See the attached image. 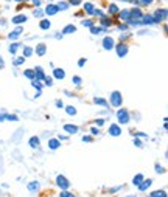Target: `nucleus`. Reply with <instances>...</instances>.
Wrapping results in <instances>:
<instances>
[{
    "label": "nucleus",
    "instance_id": "obj_37",
    "mask_svg": "<svg viewBox=\"0 0 168 197\" xmlns=\"http://www.w3.org/2000/svg\"><path fill=\"white\" fill-rule=\"evenodd\" d=\"M101 31H103V28H100V26H92L90 28L92 34H98V33H101Z\"/></svg>",
    "mask_w": 168,
    "mask_h": 197
},
{
    "label": "nucleus",
    "instance_id": "obj_15",
    "mask_svg": "<svg viewBox=\"0 0 168 197\" xmlns=\"http://www.w3.org/2000/svg\"><path fill=\"white\" fill-rule=\"evenodd\" d=\"M28 144H30V147H33V149H36V147H39V144H41V140L37 138V137H31V138H30V141H28Z\"/></svg>",
    "mask_w": 168,
    "mask_h": 197
},
{
    "label": "nucleus",
    "instance_id": "obj_19",
    "mask_svg": "<svg viewBox=\"0 0 168 197\" xmlns=\"http://www.w3.org/2000/svg\"><path fill=\"white\" fill-rule=\"evenodd\" d=\"M34 73H36V79H37V81H41V79H44V78H45L42 67H36V68H34Z\"/></svg>",
    "mask_w": 168,
    "mask_h": 197
},
{
    "label": "nucleus",
    "instance_id": "obj_9",
    "mask_svg": "<svg viewBox=\"0 0 168 197\" xmlns=\"http://www.w3.org/2000/svg\"><path fill=\"white\" fill-rule=\"evenodd\" d=\"M22 31H24V28H22V26H17V28H16L14 31H11V33H9V39H11V41H16V39H19V36L20 34H22Z\"/></svg>",
    "mask_w": 168,
    "mask_h": 197
},
{
    "label": "nucleus",
    "instance_id": "obj_6",
    "mask_svg": "<svg viewBox=\"0 0 168 197\" xmlns=\"http://www.w3.org/2000/svg\"><path fill=\"white\" fill-rule=\"evenodd\" d=\"M143 17V13L140 11L139 8H135L132 11H129V19H132V20H140Z\"/></svg>",
    "mask_w": 168,
    "mask_h": 197
},
{
    "label": "nucleus",
    "instance_id": "obj_57",
    "mask_svg": "<svg viewBox=\"0 0 168 197\" xmlns=\"http://www.w3.org/2000/svg\"><path fill=\"white\" fill-rule=\"evenodd\" d=\"M126 2H134V3H135V2H137V0H126Z\"/></svg>",
    "mask_w": 168,
    "mask_h": 197
},
{
    "label": "nucleus",
    "instance_id": "obj_16",
    "mask_svg": "<svg viewBox=\"0 0 168 197\" xmlns=\"http://www.w3.org/2000/svg\"><path fill=\"white\" fill-rule=\"evenodd\" d=\"M13 23H16V25H19V23H24V22H26V16H24V14H19V16H16V17H13Z\"/></svg>",
    "mask_w": 168,
    "mask_h": 197
},
{
    "label": "nucleus",
    "instance_id": "obj_18",
    "mask_svg": "<svg viewBox=\"0 0 168 197\" xmlns=\"http://www.w3.org/2000/svg\"><path fill=\"white\" fill-rule=\"evenodd\" d=\"M45 51H47V47L44 45V43H39V45L36 47V54L37 56H44Z\"/></svg>",
    "mask_w": 168,
    "mask_h": 197
},
{
    "label": "nucleus",
    "instance_id": "obj_42",
    "mask_svg": "<svg viewBox=\"0 0 168 197\" xmlns=\"http://www.w3.org/2000/svg\"><path fill=\"white\" fill-rule=\"evenodd\" d=\"M101 23H103V25H104V26H109V25L112 23V22H111L109 19H106V17H103V19H101Z\"/></svg>",
    "mask_w": 168,
    "mask_h": 197
},
{
    "label": "nucleus",
    "instance_id": "obj_3",
    "mask_svg": "<svg viewBox=\"0 0 168 197\" xmlns=\"http://www.w3.org/2000/svg\"><path fill=\"white\" fill-rule=\"evenodd\" d=\"M122 101H123V98H122L120 92H112V93H111V104H112V106L114 107H120Z\"/></svg>",
    "mask_w": 168,
    "mask_h": 197
},
{
    "label": "nucleus",
    "instance_id": "obj_34",
    "mask_svg": "<svg viewBox=\"0 0 168 197\" xmlns=\"http://www.w3.org/2000/svg\"><path fill=\"white\" fill-rule=\"evenodd\" d=\"M24 62H25V58L24 56H19V58L14 59V65H22Z\"/></svg>",
    "mask_w": 168,
    "mask_h": 197
},
{
    "label": "nucleus",
    "instance_id": "obj_7",
    "mask_svg": "<svg viewBox=\"0 0 168 197\" xmlns=\"http://www.w3.org/2000/svg\"><path fill=\"white\" fill-rule=\"evenodd\" d=\"M117 54L118 58H124L128 54V45L126 43H120V45H117Z\"/></svg>",
    "mask_w": 168,
    "mask_h": 197
},
{
    "label": "nucleus",
    "instance_id": "obj_54",
    "mask_svg": "<svg viewBox=\"0 0 168 197\" xmlns=\"http://www.w3.org/2000/svg\"><path fill=\"white\" fill-rule=\"evenodd\" d=\"M33 5H36V6H39V5H41V0H33Z\"/></svg>",
    "mask_w": 168,
    "mask_h": 197
},
{
    "label": "nucleus",
    "instance_id": "obj_38",
    "mask_svg": "<svg viewBox=\"0 0 168 197\" xmlns=\"http://www.w3.org/2000/svg\"><path fill=\"white\" fill-rule=\"evenodd\" d=\"M59 197H75V194L73 193H69V191H61Z\"/></svg>",
    "mask_w": 168,
    "mask_h": 197
},
{
    "label": "nucleus",
    "instance_id": "obj_28",
    "mask_svg": "<svg viewBox=\"0 0 168 197\" xmlns=\"http://www.w3.org/2000/svg\"><path fill=\"white\" fill-rule=\"evenodd\" d=\"M120 19L122 20H126V22L129 20V11L128 9H123L122 13H120Z\"/></svg>",
    "mask_w": 168,
    "mask_h": 197
},
{
    "label": "nucleus",
    "instance_id": "obj_1",
    "mask_svg": "<svg viewBox=\"0 0 168 197\" xmlns=\"http://www.w3.org/2000/svg\"><path fill=\"white\" fill-rule=\"evenodd\" d=\"M56 186H58V188H61V191H69V188H70V182L67 180L66 176L59 174V176H56Z\"/></svg>",
    "mask_w": 168,
    "mask_h": 197
},
{
    "label": "nucleus",
    "instance_id": "obj_32",
    "mask_svg": "<svg viewBox=\"0 0 168 197\" xmlns=\"http://www.w3.org/2000/svg\"><path fill=\"white\" fill-rule=\"evenodd\" d=\"M19 43H13V45L11 47H9V54H16V51H17L19 50Z\"/></svg>",
    "mask_w": 168,
    "mask_h": 197
},
{
    "label": "nucleus",
    "instance_id": "obj_31",
    "mask_svg": "<svg viewBox=\"0 0 168 197\" xmlns=\"http://www.w3.org/2000/svg\"><path fill=\"white\" fill-rule=\"evenodd\" d=\"M66 112H67V115L72 117V115H76V109H75L73 106H67L66 107Z\"/></svg>",
    "mask_w": 168,
    "mask_h": 197
},
{
    "label": "nucleus",
    "instance_id": "obj_21",
    "mask_svg": "<svg viewBox=\"0 0 168 197\" xmlns=\"http://www.w3.org/2000/svg\"><path fill=\"white\" fill-rule=\"evenodd\" d=\"M143 179H145V177H143V174H137V176L132 179V185H134V186H139V185L143 182Z\"/></svg>",
    "mask_w": 168,
    "mask_h": 197
},
{
    "label": "nucleus",
    "instance_id": "obj_45",
    "mask_svg": "<svg viewBox=\"0 0 168 197\" xmlns=\"http://www.w3.org/2000/svg\"><path fill=\"white\" fill-rule=\"evenodd\" d=\"M90 132L94 134V135H100V129H97V127H92V129H90Z\"/></svg>",
    "mask_w": 168,
    "mask_h": 197
},
{
    "label": "nucleus",
    "instance_id": "obj_56",
    "mask_svg": "<svg viewBox=\"0 0 168 197\" xmlns=\"http://www.w3.org/2000/svg\"><path fill=\"white\" fill-rule=\"evenodd\" d=\"M0 67H3V59H2V56H0Z\"/></svg>",
    "mask_w": 168,
    "mask_h": 197
},
{
    "label": "nucleus",
    "instance_id": "obj_52",
    "mask_svg": "<svg viewBox=\"0 0 168 197\" xmlns=\"http://www.w3.org/2000/svg\"><path fill=\"white\" fill-rule=\"evenodd\" d=\"M140 2H142L143 5H149L151 2H153V0H140Z\"/></svg>",
    "mask_w": 168,
    "mask_h": 197
},
{
    "label": "nucleus",
    "instance_id": "obj_36",
    "mask_svg": "<svg viewBox=\"0 0 168 197\" xmlns=\"http://www.w3.org/2000/svg\"><path fill=\"white\" fill-rule=\"evenodd\" d=\"M3 119H9V121H17V117L16 115H3Z\"/></svg>",
    "mask_w": 168,
    "mask_h": 197
},
{
    "label": "nucleus",
    "instance_id": "obj_2",
    "mask_svg": "<svg viewBox=\"0 0 168 197\" xmlns=\"http://www.w3.org/2000/svg\"><path fill=\"white\" fill-rule=\"evenodd\" d=\"M117 118H118V123L120 124H128L129 123V112L126 109H120L117 112Z\"/></svg>",
    "mask_w": 168,
    "mask_h": 197
},
{
    "label": "nucleus",
    "instance_id": "obj_20",
    "mask_svg": "<svg viewBox=\"0 0 168 197\" xmlns=\"http://www.w3.org/2000/svg\"><path fill=\"white\" fill-rule=\"evenodd\" d=\"M142 25H153L154 23V20H153V16H143L142 17Z\"/></svg>",
    "mask_w": 168,
    "mask_h": 197
},
{
    "label": "nucleus",
    "instance_id": "obj_23",
    "mask_svg": "<svg viewBox=\"0 0 168 197\" xmlns=\"http://www.w3.org/2000/svg\"><path fill=\"white\" fill-rule=\"evenodd\" d=\"M26 188H28V191H31V193H33V191H37L39 189V182H30Z\"/></svg>",
    "mask_w": 168,
    "mask_h": 197
},
{
    "label": "nucleus",
    "instance_id": "obj_5",
    "mask_svg": "<svg viewBox=\"0 0 168 197\" xmlns=\"http://www.w3.org/2000/svg\"><path fill=\"white\" fill-rule=\"evenodd\" d=\"M114 45H115V43H114V39L111 36H106L104 39H103V48H104V50H112Z\"/></svg>",
    "mask_w": 168,
    "mask_h": 197
},
{
    "label": "nucleus",
    "instance_id": "obj_33",
    "mask_svg": "<svg viewBox=\"0 0 168 197\" xmlns=\"http://www.w3.org/2000/svg\"><path fill=\"white\" fill-rule=\"evenodd\" d=\"M109 13H111V14H117V13H118V8H117L115 3L109 5Z\"/></svg>",
    "mask_w": 168,
    "mask_h": 197
},
{
    "label": "nucleus",
    "instance_id": "obj_12",
    "mask_svg": "<svg viewBox=\"0 0 168 197\" xmlns=\"http://www.w3.org/2000/svg\"><path fill=\"white\" fill-rule=\"evenodd\" d=\"M64 130H66L67 134H76L78 132V126H75V124H64Z\"/></svg>",
    "mask_w": 168,
    "mask_h": 197
},
{
    "label": "nucleus",
    "instance_id": "obj_48",
    "mask_svg": "<svg viewBox=\"0 0 168 197\" xmlns=\"http://www.w3.org/2000/svg\"><path fill=\"white\" fill-rule=\"evenodd\" d=\"M134 144H135V146H139V147H142V141H140L139 138H134Z\"/></svg>",
    "mask_w": 168,
    "mask_h": 197
},
{
    "label": "nucleus",
    "instance_id": "obj_55",
    "mask_svg": "<svg viewBox=\"0 0 168 197\" xmlns=\"http://www.w3.org/2000/svg\"><path fill=\"white\" fill-rule=\"evenodd\" d=\"M135 137H146V135L142 134V132H137V134H135Z\"/></svg>",
    "mask_w": 168,
    "mask_h": 197
},
{
    "label": "nucleus",
    "instance_id": "obj_10",
    "mask_svg": "<svg viewBox=\"0 0 168 197\" xmlns=\"http://www.w3.org/2000/svg\"><path fill=\"white\" fill-rule=\"evenodd\" d=\"M109 134L112 137H118V135H122V129H120V126L118 124H111V127H109Z\"/></svg>",
    "mask_w": 168,
    "mask_h": 197
},
{
    "label": "nucleus",
    "instance_id": "obj_8",
    "mask_svg": "<svg viewBox=\"0 0 168 197\" xmlns=\"http://www.w3.org/2000/svg\"><path fill=\"white\" fill-rule=\"evenodd\" d=\"M151 183H153V180H151V179H148V180H146V179H143V182L140 183L137 188H139V191H142V193H145V191L151 186Z\"/></svg>",
    "mask_w": 168,
    "mask_h": 197
},
{
    "label": "nucleus",
    "instance_id": "obj_14",
    "mask_svg": "<svg viewBox=\"0 0 168 197\" xmlns=\"http://www.w3.org/2000/svg\"><path fill=\"white\" fill-rule=\"evenodd\" d=\"M58 6L56 5H47V8H45V14H48V16H53V14H56L58 13Z\"/></svg>",
    "mask_w": 168,
    "mask_h": 197
},
{
    "label": "nucleus",
    "instance_id": "obj_30",
    "mask_svg": "<svg viewBox=\"0 0 168 197\" xmlns=\"http://www.w3.org/2000/svg\"><path fill=\"white\" fill-rule=\"evenodd\" d=\"M31 84H33V87H34V89H37V90H42V82H41V81H37V79H33V81H31Z\"/></svg>",
    "mask_w": 168,
    "mask_h": 197
},
{
    "label": "nucleus",
    "instance_id": "obj_49",
    "mask_svg": "<svg viewBox=\"0 0 168 197\" xmlns=\"http://www.w3.org/2000/svg\"><path fill=\"white\" fill-rule=\"evenodd\" d=\"M95 123H97V126H100V127H101V126L104 124V119H101V118H100V119H97Z\"/></svg>",
    "mask_w": 168,
    "mask_h": 197
},
{
    "label": "nucleus",
    "instance_id": "obj_11",
    "mask_svg": "<svg viewBox=\"0 0 168 197\" xmlns=\"http://www.w3.org/2000/svg\"><path fill=\"white\" fill-rule=\"evenodd\" d=\"M48 147H50L51 151H56L58 147H61V141H59L58 138H51V140H48Z\"/></svg>",
    "mask_w": 168,
    "mask_h": 197
},
{
    "label": "nucleus",
    "instance_id": "obj_43",
    "mask_svg": "<svg viewBox=\"0 0 168 197\" xmlns=\"http://www.w3.org/2000/svg\"><path fill=\"white\" fill-rule=\"evenodd\" d=\"M72 81H73V82L76 84V85L81 84V78H79V76H73V79H72Z\"/></svg>",
    "mask_w": 168,
    "mask_h": 197
},
{
    "label": "nucleus",
    "instance_id": "obj_46",
    "mask_svg": "<svg viewBox=\"0 0 168 197\" xmlns=\"http://www.w3.org/2000/svg\"><path fill=\"white\" fill-rule=\"evenodd\" d=\"M122 188H123V185H120V186H117V188L109 189V193H111V194H112V193H117V191H118V189H122Z\"/></svg>",
    "mask_w": 168,
    "mask_h": 197
},
{
    "label": "nucleus",
    "instance_id": "obj_53",
    "mask_svg": "<svg viewBox=\"0 0 168 197\" xmlns=\"http://www.w3.org/2000/svg\"><path fill=\"white\" fill-rule=\"evenodd\" d=\"M83 141H87V143H89V141H92V138H90V137H83Z\"/></svg>",
    "mask_w": 168,
    "mask_h": 197
},
{
    "label": "nucleus",
    "instance_id": "obj_50",
    "mask_svg": "<svg viewBox=\"0 0 168 197\" xmlns=\"http://www.w3.org/2000/svg\"><path fill=\"white\" fill-rule=\"evenodd\" d=\"M56 107L62 109V107H64V102H62V101H56Z\"/></svg>",
    "mask_w": 168,
    "mask_h": 197
},
{
    "label": "nucleus",
    "instance_id": "obj_25",
    "mask_svg": "<svg viewBox=\"0 0 168 197\" xmlns=\"http://www.w3.org/2000/svg\"><path fill=\"white\" fill-rule=\"evenodd\" d=\"M39 26H41L42 30H48V28H50V20L42 19V20H41V23H39Z\"/></svg>",
    "mask_w": 168,
    "mask_h": 197
},
{
    "label": "nucleus",
    "instance_id": "obj_22",
    "mask_svg": "<svg viewBox=\"0 0 168 197\" xmlns=\"http://www.w3.org/2000/svg\"><path fill=\"white\" fill-rule=\"evenodd\" d=\"M24 75H25V78H28V79H36V73H34V70H31V68H28V70H25L24 72Z\"/></svg>",
    "mask_w": 168,
    "mask_h": 197
},
{
    "label": "nucleus",
    "instance_id": "obj_29",
    "mask_svg": "<svg viewBox=\"0 0 168 197\" xmlns=\"http://www.w3.org/2000/svg\"><path fill=\"white\" fill-rule=\"evenodd\" d=\"M84 9H86V13H89V14H92V13H94V5H92V3H84Z\"/></svg>",
    "mask_w": 168,
    "mask_h": 197
},
{
    "label": "nucleus",
    "instance_id": "obj_40",
    "mask_svg": "<svg viewBox=\"0 0 168 197\" xmlns=\"http://www.w3.org/2000/svg\"><path fill=\"white\" fill-rule=\"evenodd\" d=\"M56 6H58V9H67V8H69V3H66V2H61V3H58Z\"/></svg>",
    "mask_w": 168,
    "mask_h": 197
},
{
    "label": "nucleus",
    "instance_id": "obj_17",
    "mask_svg": "<svg viewBox=\"0 0 168 197\" xmlns=\"http://www.w3.org/2000/svg\"><path fill=\"white\" fill-rule=\"evenodd\" d=\"M149 197H168V196H167L165 189H157V191H153V193L149 194Z\"/></svg>",
    "mask_w": 168,
    "mask_h": 197
},
{
    "label": "nucleus",
    "instance_id": "obj_26",
    "mask_svg": "<svg viewBox=\"0 0 168 197\" xmlns=\"http://www.w3.org/2000/svg\"><path fill=\"white\" fill-rule=\"evenodd\" d=\"M95 104H98V106H103V107H107V101L106 100H103V98H95L94 100Z\"/></svg>",
    "mask_w": 168,
    "mask_h": 197
},
{
    "label": "nucleus",
    "instance_id": "obj_39",
    "mask_svg": "<svg viewBox=\"0 0 168 197\" xmlns=\"http://www.w3.org/2000/svg\"><path fill=\"white\" fill-rule=\"evenodd\" d=\"M154 168H156V172H157V174H164V172H165V169L162 168L159 163H156V166H154Z\"/></svg>",
    "mask_w": 168,
    "mask_h": 197
},
{
    "label": "nucleus",
    "instance_id": "obj_4",
    "mask_svg": "<svg viewBox=\"0 0 168 197\" xmlns=\"http://www.w3.org/2000/svg\"><path fill=\"white\" fill-rule=\"evenodd\" d=\"M167 19V9H157L156 13L153 14V20L154 23H160L162 20Z\"/></svg>",
    "mask_w": 168,
    "mask_h": 197
},
{
    "label": "nucleus",
    "instance_id": "obj_41",
    "mask_svg": "<svg viewBox=\"0 0 168 197\" xmlns=\"http://www.w3.org/2000/svg\"><path fill=\"white\" fill-rule=\"evenodd\" d=\"M44 82H45V85L50 87V85L53 84V79H51V78H48V76H45V78H44Z\"/></svg>",
    "mask_w": 168,
    "mask_h": 197
},
{
    "label": "nucleus",
    "instance_id": "obj_13",
    "mask_svg": "<svg viewBox=\"0 0 168 197\" xmlns=\"http://www.w3.org/2000/svg\"><path fill=\"white\" fill-rule=\"evenodd\" d=\"M53 76H55L56 79H64L66 78V72H64L62 68H55L53 70Z\"/></svg>",
    "mask_w": 168,
    "mask_h": 197
},
{
    "label": "nucleus",
    "instance_id": "obj_51",
    "mask_svg": "<svg viewBox=\"0 0 168 197\" xmlns=\"http://www.w3.org/2000/svg\"><path fill=\"white\" fill-rule=\"evenodd\" d=\"M70 3H72V5H79L81 0H70Z\"/></svg>",
    "mask_w": 168,
    "mask_h": 197
},
{
    "label": "nucleus",
    "instance_id": "obj_59",
    "mask_svg": "<svg viewBox=\"0 0 168 197\" xmlns=\"http://www.w3.org/2000/svg\"><path fill=\"white\" fill-rule=\"evenodd\" d=\"M126 197H135V196H126Z\"/></svg>",
    "mask_w": 168,
    "mask_h": 197
},
{
    "label": "nucleus",
    "instance_id": "obj_47",
    "mask_svg": "<svg viewBox=\"0 0 168 197\" xmlns=\"http://www.w3.org/2000/svg\"><path fill=\"white\" fill-rule=\"evenodd\" d=\"M42 14H44V13H42L41 9H36V11H34V16H36V17H42Z\"/></svg>",
    "mask_w": 168,
    "mask_h": 197
},
{
    "label": "nucleus",
    "instance_id": "obj_24",
    "mask_svg": "<svg viewBox=\"0 0 168 197\" xmlns=\"http://www.w3.org/2000/svg\"><path fill=\"white\" fill-rule=\"evenodd\" d=\"M75 31H76V28H75L73 25H67L66 28L62 30V34H70V33H75Z\"/></svg>",
    "mask_w": 168,
    "mask_h": 197
},
{
    "label": "nucleus",
    "instance_id": "obj_44",
    "mask_svg": "<svg viewBox=\"0 0 168 197\" xmlns=\"http://www.w3.org/2000/svg\"><path fill=\"white\" fill-rule=\"evenodd\" d=\"M84 64H86V59H84V58H81L79 61H78V67H84Z\"/></svg>",
    "mask_w": 168,
    "mask_h": 197
},
{
    "label": "nucleus",
    "instance_id": "obj_58",
    "mask_svg": "<svg viewBox=\"0 0 168 197\" xmlns=\"http://www.w3.org/2000/svg\"><path fill=\"white\" fill-rule=\"evenodd\" d=\"M16 2H26V0H16Z\"/></svg>",
    "mask_w": 168,
    "mask_h": 197
},
{
    "label": "nucleus",
    "instance_id": "obj_27",
    "mask_svg": "<svg viewBox=\"0 0 168 197\" xmlns=\"http://www.w3.org/2000/svg\"><path fill=\"white\" fill-rule=\"evenodd\" d=\"M33 54V48L31 47H24V58H30Z\"/></svg>",
    "mask_w": 168,
    "mask_h": 197
},
{
    "label": "nucleus",
    "instance_id": "obj_35",
    "mask_svg": "<svg viewBox=\"0 0 168 197\" xmlns=\"http://www.w3.org/2000/svg\"><path fill=\"white\" fill-rule=\"evenodd\" d=\"M81 23H83V26H87V28H92V26H94V22H92L90 19H87V20H83Z\"/></svg>",
    "mask_w": 168,
    "mask_h": 197
}]
</instances>
